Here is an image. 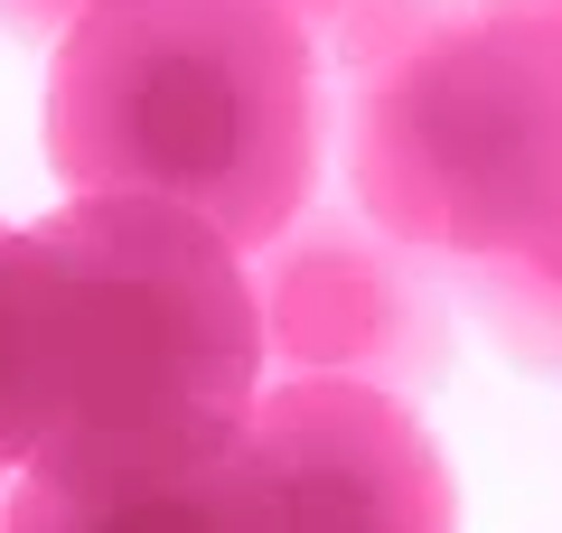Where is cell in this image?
Segmentation results:
<instances>
[{"mask_svg":"<svg viewBox=\"0 0 562 533\" xmlns=\"http://www.w3.org/2000/svg\"><path fill=\"white\" fill-rule=\"evenodd\" d=\"M281 533H460V477L413 402L338 375H262L244 412Z\"/></svg>","mask_w":562,"mask_h":533,"instance_id":"cell-5","label":"cell"},{"mask_svg":"<svg viewBox=\"0 0 562 533\" xmlns=\"http://www.w3.org/2000/svg\"><path fill=\"white\" fill-rule=\"evenodd\" d=\"M47 169L262 253L319 197V57L272 0H85L47 47Z\"/></svg>","mask_w":562,"mask_h":533,"instance_id":"cell-2","label":"cell"},{"mask_svg":"<svg viewBox=\"0 0 562 533\" xmlns=\"http://www.w3.org/2000/svg\"><path fill=\"white\" fill-rule=\"evenodd\" d=\"M347 197L431 262H487L562 225V38L441 10L347 76Z\"/></svg>","mask_w":562,"mask_h":533,"instance_id":"cell-3","label":"cell"},{"mask_svg":"<svg viewBox=\"0 0 562 533\" xmlns=\"http://www.w3.org/2000/svg\"><path fill=\"white\" fill-rule=\"evenodd\" d=\"M0 533H281V496L254 440L235 431L198 458H160V468H94V477L10 468Z\"/></svg>","mask_w":562,"mask_h":533,"instance_id":"cell-6","label":"cell"},{"mask_svg":"<svg viewBox=\"0 0 562 533\" xmlns=\"http://www.w3.org/2000/svg\"><path fill=\"white\" fill-rule=\"evenodd\" d=\"M281 20L310 38V57L319 66H338V76H357V66H375V57H394L413 29H431L441 20V0H272Z\"/></svg>","mask_w":562,"mask_h":533,"instance_id":"cell-8","label":"cell"},{"mask_svg":"<svg viewBox=\"0 0 562 533\" xmlns=\"http://www.w3.org/2000/svg\"><path fill=\"white\" fill-rule=\"evenodd\" d=\"M262 375H338L422 402L450 375V281L422 243L384 235L357 197H310L262 253H244Z\"/></svg>","mask_w":562,"mask_h":533,"instance_id":"cell-4","label":"cell"},{"mask_svg":"<svg viewBox=\"0 0 562 533\" xmlns=\"http://www.w3.org/2000/svg\"><path fill=\"white\" fill-rule=\"evenodd\" d=\"M460 291H469V309L506 337L516 365L562 375V225H543V235L516 243V253L460 262Z\"/></svg>","mask_w":562,"mask_h":533,"instance_id":"cell-7","label":"cell"},{"mask_svg":"<svg viewBox=\"0 0 562 533\" xmlns=\"http://www.w3.org/2000/svg\"><path fill=\"white\" fill-rule=\"evenodd\" d=\"M262 328L244 253L150 197H66L0 235L10 468H160L244 431Z\"/></svg>","mask_w":562,"mask_h":533,"instance_id":"cell-1","label":"cell"},{"mask_svg":"<svg viewBox=\"0 0 562 533\" xmlns=\"http://www.w3.org/2000/svg\"><path fill=\"white\" fill-rule=\"evenodd\" d=\"M76 10H85V0H0V29L29 38V47H57L66 29H76Z\"/></svg>","mask_w":562,"mask_h":533,"instance_id":"cell-9","label":"cell"},{"mask_svg":"<svg viewBox=\"0 0 562 533\" xmlns=\"http://www.w3.org/2000/svg\"><path fill=\"white\" fill-rule=\"evenodd\" d=\"M479 10H497V20H525V29H543V38H562V0H479Z\"/></svg>","mask_w":562,"mask_h":533,"instance_id":"cell-10","label":"cell"},{"mask_svg":"<svg viewBox=\"0 0 562 533\" xmlns=\"http://www.w3.org/2000/svg\"><path fill=\"white\" fill-rule=\"evenodd\" d=\"M0 514H10V477H0Z\"/></svg>","mask_w":562,"mask_h":533,"instance_id":"cell-12","label":"cell"},{"mask_svg":"<svg viewBox=\"0 0 562 533\" xmlns=\"http://www.w3.org/2000/svg\"><path fill=\"white\" fill-rule=\"evenodd\" d=\"M0 235H10V225H0ZM0 477H10V440H0Z\"/></svg>","mask_w":562,"mask_h":533,"instance_id":"cell-11","label":"cell"}]
</instances>
